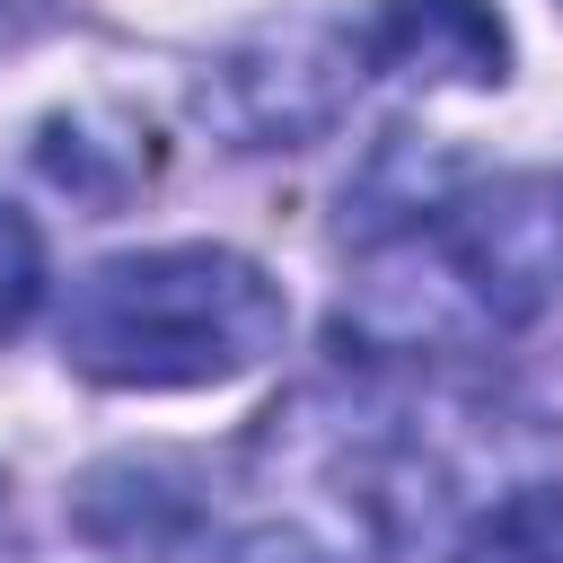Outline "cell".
I'll return each mask as SVG.
<instances>
[{"label": "cell", "mask_w": 563, "mask_h": 563, "mask_svg": "<svg viewBox=\"0 0 563 563\" xmlns=\"http://www.w3.org/2000/svg\"><path fill=\"white\" fill-rule=\"evenodd\" d=\"M563 290V176L405 202L361 255L343 334L378 352H475L519 334Z\"/></svg>", "instance_id": "cell-1"}, {"label": "cell", "mask_w": 563, "mask_h": 563, "mask_svg": "<svg viewBox=\"0 0 563 563\" xmlns=\"http://www.w3.org/2000/svg\"><path fill=\"white\" fill-rule=\"evenodd\" d=\"M44 299V238L18 202H0V334H18Z\"/></svg>", "instance_id": "cell-5"}, {"label": "cell", "mask_w": 563, "mask_h": 563, "mask_svg": "<svg viewBox=\"0 0 563 563\" xmlns=\"http://www.w3.org/2000/svg\"><path fill=\"white\" fill-rule=\"evenodd\" d=\"M290 308L229 246H141L70 282L62 361L97 387H220L282 343Z\"/></svg>", "instance_id": "cell-2"}, {"label": "cell", "mask_w": 563, "mask_h": 563, "mask_svg": "<svg viewBox=\"0 0 563 563\" xmlns=\"http://www.w3.org/2000/svg\"><path fill=\"white\" fill-rule=\"evenodd\" d=\"M449 563H563V493H510L493 501Z\"/></svg>", "instance_id": "cell-4"}, {"label": "cell", "mask_w": 563, "mask_h": 563, "mask_svg": "<svg viewBox=\"0 0 563 563\" xmlns=\"http://www.w3.org/2000/svg\"><path fill=\"white\" fill-rule=\"evenodd\" d=\"M361 62L431 88H493L510 70V35L484 0H387L361 35Z\"/></svg>", "instance_id": "cell-3"}]
</instances>
